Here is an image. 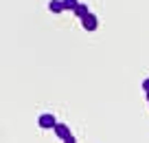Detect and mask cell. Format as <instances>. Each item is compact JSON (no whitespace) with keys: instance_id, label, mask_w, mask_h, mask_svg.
<instances>
[{"instance_id":"6da1fadb","label":"cell","mask_w":149,"mask_h":143,"mask_svg":"<svg viewBox=\"0 0 149 143\" xmlns=\"http://www.w3.org/2000/svg\"><path fill=\"white\" fill-rule=\"evenodd\" d=\"M37 123H40V128H53V130H55L57 121H55V115H51V112H44V115H40Z\"/></svg>"},{"instance_id":"7a4b0ae2","label":"cell","mask_w":149,"mask_h":143,"mask_svg":"<svg viewBox=\"0 0 149 143\" xmlns=\"http://www.w3.org/2000/svg\"><path fill=\"white\" fill-rule=\"evenodd\" d=\"M81 22H84V29H86V31H94V29L99 27V20H97V15H94V13L86 15Z\"/></svg>"},{"instance_id":"3957f363","label":"cell","mask_w":149,"mask_h":143,"mask_svg":"<svg viewBox=\"0 0 149 143\" xmlns=\"http://www.w3.org/2000/svg\"><path fill=\"white\" fill-rule=\"evenodd\" d=\"M55 134H57L59 139H64V141H68V139L72 137V134H70V128H68L66 123H57V125H55Z\"/></svg>"},{"instance_id":"277c9868","label":"cell","mask_w":149,"mask_h":143,"mask_svg":"<svg viewBox=\"0 0 149 143\" xmlns=\"http://www.w3.org/2000/svg\"><path fill=\"white\" fill-rule=\"evenodd\" d=\"M48 9H51L53 13H61V11H66L64 0H51V2H48Z\"/></svg>"},{"instance_id":"5b68a950","label":"cell","mask_w":149,"mask_h":143,"mask_svg":"<svg viewBox=\"0 0 149 143\" xmlns=\"http://www.w3.org/2000/svg\"><path fill=\"white\" fill-rule=\"evenodd\" d=\"M74 15H79V18L84 20L86 15H90V9H88V7H86V5H81V2H79V7L74 9Z\"/></svg>"},{"instance_id":"8992f818","label":"cell","mask_w":149,"mask_h":143,"mask_svg":"<svg viewBox=\"0 0 149 143\" xmlns=\"http://www.w3.org/2000/svg\"><path fill=\"white\" fill-rule=\"evenodd\" d=\"M64 7L70 9V11H74L77 7H79V2H77V0H64Z\"/></svg>"},{"instance_id":"52a82bcc","label":"cell","mask_w":149,"mask_h":143,"mask_svg":"<svg viewBox=\"0 0 149 143\" xmlns=\"http://www.w3.org/2000/svg\"><path fill=\"white\" fill-rule=\"evenodd\" d=\"M64 143H77V141H74V137H70L68 141H64Z\"/></svg>"}]
</instances>
